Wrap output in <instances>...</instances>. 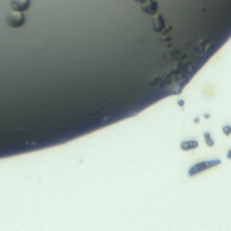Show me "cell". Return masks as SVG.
Here are the masks:
<instances>
[{"label": "cell", "mask_w": 231, "mask_h": 231, "mask_svg": "<svg viewBox=\"0 0 231 231\" xmlns=\"http://www.w3.org/2000/svg\"><path fill=\"white\" fill-rule=\"evenodd\" d=\"M11 6L16 11H24L30 7V0H11Z\"/></svg>", "instance_id": "7a4b0ae2"}, {"label": "cell", "mask_w": 231, "mask_h": 231, "mask_svg": "<svg viewBox=\"0 0 231 231\" xmlns=\"http://www.w3.org/2000/svg\"><path fill=\"white\" fill-rule=\"evenodd\" d=\"M7 20V24L11 27H20L23 26V23H24V15L22 14V11H12L10 12L6 18Z\"/></svg>", "instance_id": "6da1fadb"}]
</instances>
